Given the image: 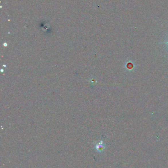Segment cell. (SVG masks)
<instances>
[{
    "mask_svg": "<svg viewBox=\"0 0 168 168\" xmlns=\"http://www.w3.org/2000/svg\"><path fill=\"white\" fill-rule=\"evenodd\" d=\"M167 44H168V42H167Z\"/></svg>",
    "mask_w": 168,
    "mask_h": 168,
    "instance_id": "7a4b0ae2",
    "label": "cell"
},
{
    "mask_svg": "<svg viewBox=\"0 0 168 168\" xmlns=\"http://www.w3.org/2000/svg\"><path fill=\"white\" fill-rule=\"evenodd\" d=\"M127 68H128V70H132L133 68V64H130L129 63H128V64H127Z\"/></svg>",
    "mask_w": 168,
    "mask_h": 168,
    "instance_id": "6da1fadb",
    "label": "cell"
}]
</instances>
